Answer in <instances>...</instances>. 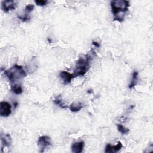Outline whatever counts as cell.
<instances>
[{
	"label": "cell",
	"instance_id": "cell-1",
	"mask_svg": "<svg viewBox=\"0 0 153 153\" xmlns=\"http://www.w3.org/2000/svg\"><path fill=\"white\" fill-rule=\"evenodd\" d=\"M111 7L114 20L122 22L124 20L126 13L130 7V2L126 0L112 1L111 2Z\"/></svg>",
	"mask_w": 153,
	"mask_h": 153
},
{
	"label": "cell",
	"instance_id": "cell-2",
	"mask_svg": "<svg viewBox=\"0 0 153 153\" xmlns=\"http://www.w3.org/2000/svg\"><path fill=\"white\" fill-rule=\"evenodd\" d=\"M82 57H81L76 62L73 75L75 78L79 76H84L90 68V62L95 55V52L93 50Z\"/></svg>",
	"mask_w": 153,
	"mask_h": 153
},
{
	"label": "cell",
	"instance_id": "cell-3",
	"mask_svg": "<svg viewBox=\"0 0 153 153\" xmlns=\"http://www.w3.org/2000/svg\"><path fill=\"white\" fill-rule=\"evenodd\" d=\"M4 75L8 81L13 84H15L17 81L22 79L27 76V74L23 66L18 65H14L10 69L4 71Z\"/></svg>",
	"mask_w": 153,
	"mask_h": 153
},
{
	"label": "cell",
	"instance_id": "cell-4",
	"mask_svg": "<svg viewBox=\"0 0 153 153\" xmlns=\"http://www.w3.org/2000/svg\"><path fill=\"white\" fill-rule=\"evenodd\" d=\"M34 7H35L33 4L27 5L25 7L23 12L22 13H20L17 14V18L24 22H26L30 20V17L29 16V14L33 10Z\"/></svg>",
	"mask_w": 153,
	"mask_h": 153
},
{
	"label": "cell",
	"instance_id": "cell-5",
	"mask_svg": "<svg viewBox=\"0 0 153 153\" xmlns=\"http://www.w3.org/2000/svg\"><path fill=\"white\" fill-rule=\"evenodd\" d=\"M37 144L40 149V152H42L45 149L51 145V138L48 136H42L39 137Z\"/></svg>",
	"mask_w": 153,
	"mask_h": 153
},
{
	"label": "cell",
	"instance_id": "cell-6",
	"mask_svg": "<svg viewBox=\"0 0 153 153\" xmlns=\"http://www.w3.org/2000/svg\"><path fill=\"white\" fill-rule=\"evenodd\" d=\"M11 114V105L7 102L2 101L0 103V115L7 117Z\"/></svg>",
	"mask_w": 153,
	"mask_h": 153
},
{
	"label": "cell",
	"instance_id": "cell-7",
	"mask_svg": "<svg viewBox=\"0 0 153 153\" xmlns=\"http://www.w3.org/2000/svg\"><path fill=\"white\" fill-rule=\"evenodd\" d=\"M16 2L13 0L2 1L1 2V9L4 13H8L14 10L16 7Z\"/></svg>",
	"mask_w": 153,
	"mask_h": 153
},
{
	"label": "cell",
	"instance_id": "cell-8",
	"mask_svg": "<svg viewBox=\"0 0 153 153\" xmlns=\"http://www.w3.org/2000/svg\"><path fill=\"white\" fill-rule=\"evenodd\" d=\"M123 147V145L121 142H118L116 145H112L108 143L106 145L105 152L106 153H115L118 152Z\"/></svg>",
	"mask_w": 153,
	"mask_h": 153
},
{
	"label": "cell",
	"instance_id": "cell-9",
	"mask_svg": "<svg viewBox=\"0 0 153 153\" xmlns=\"http://www.w3.org/2000/svg\"><path fill=\"white\" fill-rule=\"evenodd\" d=\"M1 151L3 150L4 147H10L11 143V137L9 134H1Z\"/></svg>",
	"mask_w": 153,
	"mask_h": 153
},
{
	"label": "cell",
	"instance_id": "cell-10",
	"mask_svg": "<svg viewBox=\"0 0 153 153\" xmlns=\"http://www.w3.org/2000/svg\"><path fill=\"white\" fill-rule=\"evenodd\" d=\"M60 77L62 79L65 84H69L71 82L72 79L75 78L73 74H70L65 71H62L60 72Z\"/></svg>",
	"mask_w": 153,
	"mask_h": 153
},
{
	"label": "cell",
	"instance_id": "cell-11",
	"mask_svg": "<svg viewBox=\"0 0 153 153\" xmlns=\"http://www.w3.org/2000/svg\"><path fill=\"white\" fill-rule=\"evenodd\" d=\"M84 146V142L83 141H79L74 142L71 146L72 152L74 153H81L82 152Z\"/></svg>",
	"mask_w": 153,
	"mask_h": 153
},
{
	"label": "cell",
	"instance_id": "cell-12",
	"mask_svg": "<svg viewBox=\"0 0 153 153\" xmlns=\"http://www.w3.org/2000/svg\"><path fill=\"white\" fill-rule=\"evenodd\" d=\"M138 76H139V72L137 71H133L131 75V79L130 84L128 85V88L130 89H132L134 88L137 84V80H138Z\"/></svg>",
	"mask_w": 153,
	"mask_h": 153
},
{
	"label": "cell",
	"instance_id": "cell-13",
	"mask_svg": "<svg viewBox=\"0 0 153 153\" xmlns=\"http://www.w3.org/2000/svg\"><path fill=\"white\" fill-rule=\"evenodd\" d=\"M83 108V104L81 102H74L69 106V109L72 112L79 111Z\"/></svg>",
	"mask_w": 153,
	"mask_h": 153
},
{
	"label": "cell",
	"instance_id": "cell-14",
	"mask_svg": "<svg viewBox=\"0 0 153 153\" xmlns=\"http://www.w3.org/2000/svg\"><path fill=\"white\" fill-rule=\"evenodd\" d=\"M11 90L16 94H21L23 93L22 86L17 84H13L11 85Z\"/></svg>",
	"mask_w": 153,
	"mask_h": 153
},
{
	"label": "cell",
	"instance_id": "cell-15",
	"mask_svg": "<svg viewBox=\"0 0 153 153\" xmlns=\"http://www.w3.org/2000/svg\"><path fill=\"white\" fill-rule=\"evenodd\" d=\"M117 127L118 131L120 132L122 134H127L130 131V130L128 128L124 126L123 124H117Z\"/></svg>",
	"mask_w": 153,
	"mask_h": 153
},
{
	"label": "cell",
	"instance_id": "cell-16",
	"mask_svg": "<svg viewBox=\"0 0 153 153\" xmlns=\"http://www.w3.org/2000/svg\"><path fill=\"white\" fill-rule=\"evenodd\" d=\"M54 103L56 105H58L59 106H60L61 108L62 109H65L67 108V105H66L62 100V99H60V96H59L58 97H57L56 99L54 100Z\"/></svg>",
	"mask_w": 153,
	"mask_h": 153
},
{
	"label": "cell",
	"instance_id": "cell-17",
	"mask_svg": "<svg viewBox=\"0 0 153 153\" xmlns=\"http://www.w3.org/2000/svg\"><path fill=\"white\" fill-rule=\"evenodd\" d=\"M35 2L38 6H45L47 4L48 1L45 0H36L35 1Z\"/></svg>",
	"mask_w": 153,
	"mask_h": 153
},
{
	"label": "cell",
	"instance_id": "cell-18",
	"mask_svg": "<svg viewBox=\"0 0 153 153\" xmlns=\"http://www.w3.org/2000/svg\"><path fill=\"white\" fill-rule=\"evenodd\" d=\"M92 44L97 48H99L100 47V44L99 42H97V41H92Z\"/></svg>",
	"mask_w": 153,
	"mask_h": 153
}]
</instances>
